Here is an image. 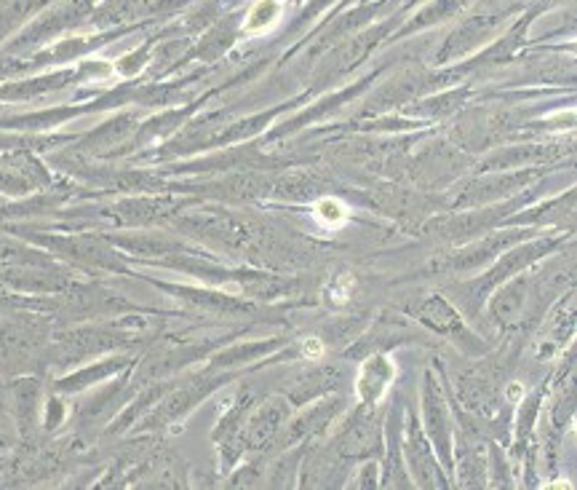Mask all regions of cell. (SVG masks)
I'll list each match as a JSON object with an SVG mask.
<instances>
[{"label":"cell","mask_w":577,"mask_h":490,"mask_svg":"<svg viewBox=\"0 0 577 490\" xmlns=\"http://www.w3.org/2000/svg\"><path fill=\"white\" fill-rule=\"evenodd\" d=\"M396 378V368L387 356H374L369 362H363L359 375V397L363 402H380L390 383Z\"/></svg>","instance_id":"1"},{"label":"cell","mask_w":577,"mask_h":490,"mask_svg":"<svg viewBox=\"0 0 577 490\" xmlns=\"http://www.w3.org/2000/svg\"><path fill=\"white\" fill-rule=\"evenodd\" d=\"M284 13H286L284 0H257L252 6V11L246 13V19H243V35L260 38L273 33L281 25Z\"/></svg>","instance_id":"2"},{"label":"cell","mask_w":577,"mask_h":490,"mask_svg":"<svg viewBox=\"0 0 577 490\" xmlns=\"http://www.w3.org/2000/svg\"><path fill=\"white\" fill-rule=\"evenodd\" d=\"M313 217H315V222H318L321 228L334 233V231H342L350 222V212L339 198L329 196V198H318V201L313 204Z\"/></svg>","instance_id":"3"},{"label":"cell","mask_w":577,"mask_h":490,"mask_svg":"<svg viewBox=\"0 0 577 490\" xmlns=\"http://www.w3.org/2000/svg\"><path fill=\"white\" fill-rule=\"evenodd\" d=\"M353 276L350 273H342L339 279H337L334 284H332V290H329V297H332V303H337V306H342V303H348L350 292H353Z\"/></svg>","instance_id":"4"},{"label":"cell","mask_w":577,"mask_h":490,"mask_svg":"<svg viewBox=\"0 0 577 490\" xmlns=\"http://www.w3.org/2000/svg\"><path fill=\"white\" fill-rule=\"evenodd\" d=\"M326 354V346L321 338H305L302 341V356L310 359V362H321Z\"/></svg>","instance_id":"5"},{"label":"cell","mask_w":577,"mask_h":490,"mask_svg":"<svg viewBox=\"0 0 577 490\" xmlns=\"http://www.w3.org/2000/svg\"><path fill=\"white\" fill-rule=\"evenodd\" d=\"M505 397H508L511 402H521V397H524V386H521V383H511V386H508V392H505Z\"/></svg>","instance_id":"6"}]
</instances>
